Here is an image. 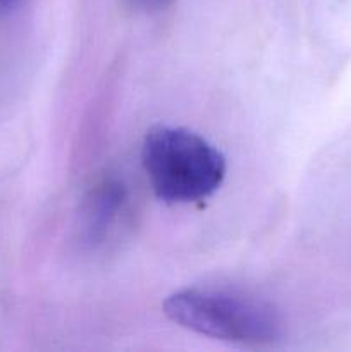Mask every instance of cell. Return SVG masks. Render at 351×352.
<instances>
[{"label":"cell","mask_w":351,"mask_h":352,"mask_svg":"<svg viewBox=\"0 0 351 352\" xmlns=\"http://www.w3.org/2000/svg\"><path fill=\"white\" fill-rule=\"evenodd\" d=\"M141 164L151 189L171 205L209 199L226 177V157L198 133L178 126H157L147 133Z\"/></svg>","instance_id":"obj_1"},{"label":"cell","mask_w":351,"mask_h":352,"mask_svg":"<svg viewBox=\"0 0 351 352\" xmlns=\"http://www.w3.org/2000/svg\"><path fill=\"white\" fill-rule=\"evenodd\" d=\"M164 313L198 336L244 347L270 346L282 336V320L274 306L224 289H182L165 299Z\"/></svg>","instance_id":"obj_2"},{"label":"cell","mask_w":351,"mask_h":352,"mask_svg":"<svg viewBox=\"0 0 351 352\" xmlns=\"http://www.w3.org/2000/svg\"><path fill=\"white\" fill-rule=\"evenodd\" d=\"M129 217V196L117 179H102L86 195L81 229L89 246H102L119 234Z\"/></svg>","instance_id":"obj_3"},{"label":"cell","mask_w":351,"mask_h":352,"mask_svg":"<svg viewBox=\"0 0 351 352\" xmlns=\"http://www.w3.org/2000/svg\"><path fill=\"white\" fill-rule=\"evenodd\" d=\"M126 2L133 6L134 9L145 10V12H157V10H162L167 6H171L172 0H126Z\"/></svg>","instance_id":"obj_4"},{"label":"cell","mask_w":351,"mask_h":352,"mask_svg":"<svg viewBox=\"0 0 351 352\" xmlns=\"http://www.w3.org/2000/svg\"><path fill=\"white\" fill-rule=\"evenodd\" d=\"M19 0H0V12H6V10L12 9Z\"/></svg>","instance_id":"obj_5"}]
</instances>
